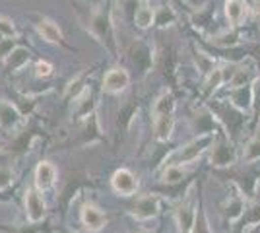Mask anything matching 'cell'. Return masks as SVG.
Instances as JSON below:
<instances>
[{
	"label": "cell",
	"instance_id": "7a4b0ae2",
	"mask_svg": "<svg viewBox=\"0 0 260 233\" xmlns=\"http://www.w3.org/2000/svg\"><path fill=\"white\" fill-rule=\"evenodd\" d=\"M237 146L228 130H219L210 148V165L214 169H229L237 163Z\"/></svg>",
	"mask_w": 260,
	"mask_h": 233
},
{
	"label": "cell",
	"instance_id": "3957f363",
	"mask_svg": "<svg viewBox=\"0 0 260 233\" xmlns=\"http://www.w3.org/2000/svg\"><path fill=\"white\" fill-rule=\"evenodd\" d=\"M216 134H214V132H204V134H198V136H194L192 140H188L186 144H183L181 148H177V150H175L169 163H177V165H188V163L196 161L200 155L206 152V150H210V148H212L214 140H216Z\"/></svg>",
	"mask_w": 260,
	"mask_h": 233
},
{
	"label": "cell",
	"instance_id": "d590c367",
	"mask_svg": "<svg viewBox=\"0 0 260 233\" xmlns=\"http://www.w3.org/2000/svg\"><path fill=\"white\" fill-rule=\"evenodd\" d=\"M14 185V173L8 167L0 165V190H8Z\"/></svg>",
	"mask_w": 260,
	"mask_h": 233
},
{
	"label": "cell",
	"instance_id": "ab89813d",
	"mask_svg": "<svg viewBox=\"0 0 260 233\" xmlns=\"http://www.w3.org/2000/svg\"><path fill=\"white\" fill-rule=\"evenodd\" d=\"M2 194H4V190H0V200L4 198V196H2Z\"/></svg>",
	"mask_w": 260,
	"mask_h": 233
},
{
	"label": "cell",
	"instance_id": "2e32d148",
	"mask_svg": "<svg viewBox=\"0 0 260 233\" xmlns=\"http://www.w3.org/2000/svg\"><path fill=\"white\" fill-rule=\"evenodd\" d=\"M93 111H98V99H95V91H93V88L89 86V88L74 101V117H76V121L82 122Z\"/></svg>",
	"mask_w": 260,
	"mask_h": 233
},
{
	"label": "cell",
	"instance_id": "d6a6232c",
	"mask_svg": "<svg viewBox=\"0 0 260 233\" xmlns=\"http://www.w3.org/2000/svg\"><path fill=\"white\" fill-rule=\"evenodd\" d=\"M194 60H196L198 70H200L202 74H206V76L216 68V60L210 55H206V53H202V51H194Z\"/></svg>",
	"mask_w": 260,
	"mask_h": 233
},
{
	"label": "cell",
	"instance_id": "e0dca14e",
	"mask_svg": "<svg viewBox=\"0 0 260 233\" xmlns=\"http://www.w3.org/2000/svg\"><path fill=\"white\" fill-rule=\"evenodd\" d=\"M35 29L37 34L43 37L47 43H53V45H66L64 43V35L60 31V27L49 20V18H39L37 23H35Z\"/></svg>",
	"mask_w": 260,
	"mask_h": 233
},
{
	"label": "cell",
	"instance_id": "7bdbcfd3",
	"mask_svg": "<svg viewBox=\"0 0 260 233\" xmlns=\"http://www.w3.org/2000/svg\"><path fill=\"white\" fill-rule=\"evenodd\" d=\"M254 4H260V0H254Z\"/></svg>",
	"mask_w": 260,
	"mask_h": 233
},
{
	"label": "cell",
	"instance_id": "8fae6325",
	"mask_svg": "<svg viewBox=\"0 0 260 233\" xmlns=\"http://www.w3.org/2000/svg\"><path fill=\"white\" fill-rule=\"evenodd\" d=\"M82 146H93L103 140V126L99 121V113L93 111L89 117L82 121Z\"/></svg>",
	"mask_w": 260,
	"mask_h": 233
},
{
	"label": "cell",
	"instance_id": "74e56055",
	"mask_svg": "<svg viewBox=\"0 0 260 233\" xmlns=\"http://www.w3.org/2000/svg\"><path fill=\"white\" fill-rule=\"evenodd\" d=\"M0 34L4 35V37L16 39V25H14V22H12L10 18L0 16Z\"/></svg>",
	"mask_w": 260,
	"mask_h": 233
},
{
	"label": "cell",
	"instance_id": "5b68a950",
	"mask_svg": "<svg viewBox=\"0 0 260 233\" xmlns=\"http://www.w3.org/2000/svg\"><path fill=\"white\" fill-rule=\"evenodd\" d=\"M159 210H161V198L150 192L134 200V204L130 206V216L138 222H150L159 216Z\"/></svg>",
	"mask_w": 260,
	"mask_h": 233
},
{
	"label": "cell",
	"instance_id": "60d3db41",
	"mask_svg": "<svg viewBox=\"0 0 260 233\" xmlns=\"http://www.w3.org/2000/svg\"><path fill=\"white\" fill-rule=\"evenodd\" d=\"M2 39H6V37H4V35H2V34H0V41H2Z\"/></svg>",
	"mask_w": 260,
	"mask_h": 233
},
{
	"label": "cell",
	"instance_id": "52a82bcc",
	"mask_svg": "<svg viewBox=\"0 0 260 233\" xmlns=\"http://www.w3.org/2000/svg\"><path fill=\"white\" fill-rule=\"evenodd\" d=\"M111 187L120 196H134L140 189V181L134 175V171H130L128 167H119L111 175Z\"/></svg>",
	"mask_w": 260,
	"mask_h": 233
},
{
	"label": "cell",
	"instance_id": "7c38bea8",
	"mask_svg": "<svg viewBox=\"0 0 260 233\" xmlns=\"http://www.w3.org/2000/svg\"><path fill=\"white\" fill-rule=\"evenodd\" d=\"M130 86V74L120 66H115L107 70V74L103 76V91L105 93H120Z\"/></svg>",
	"mask_w": 260,
	"mask_h": 233
},
{
	"label": "cell",
	"instance_id": "4dcf8cb0",
	"mask_svg": "<svg viewBox=\"0 0 260 233\" xmlns=\"http://www.w3.org/2000/svg\"><path fill=\"white\" fill-rule=\"evenodd\" d=\"M177 22V14H175L173 8L169 6H161L155 10V25L157 27H169Z\"/></svg>",
	"mask_w": 260,
	"mask_h": 233
},
{
	"label": "cell",
	"instance_id": "cb8c5ba5",
	"mask_svg": "<svg viewBox=\"0 0 260 233\" xmlns=\"http://www.w3.org/2000/svg\"><path fill=\"white\" fill-rule=\"evenodd\" d=\"M254 225H260V202H249V206H247V210L243 214V218H241V222L235 225L237 227L239 233L243 231H249L250 227H254Z\"/></svg>",
	"mask_w": 260,
	"mask_h": 233
},
{
	"label": "cell",
	"instance_id": "603a6c76",
	"mask_svg": "<svg viewBox=\"0 0 260 233\" xmlns=\"http://www.w3.org/2000/svg\"><path fill=\"white\" fill-rule=\"evenodd\" d=\"M241 159L245 165H252L260 161V128L256 126L254 128V134L249 138V142L243 148V154H241Z\"/></svg>",
	"mask_w": 260,
	"mask_h": 233
},
{
	"label": "cell",
	"instance_id": "83f0119b",
	"mask_svg": "<svg viewBox=\"0 0 260 233\" xmlns=\"http://www.w3.org/2000/svg\"><path fill=\"white\" fill-rule=\"evenodd\" d=\"M212 45L217 47V49H235L241 45V35L237 34V29H229V31H223V34L212 37Z\"/></svg>",
	"mask_w": 260,
	"mask_h": 233
},
{
	"label": "cell",
	"instance_id": "d6986e66",
	"mask_svg": "<svg viewBox=\"0 0 260 233\" xmlns=\"http://www.w3.org/2000/svg\"><path fill=\"white\" fill-rule=\"evenodd\" d=\"M175 130V117L173 113L167 115H155L153 117V136L157 142H169Z\"/></svg>",
	"mask_w": 260,
	"mask_h": 233
},
{
	"label": "cell",
	"instance_id": "8992f818",
	"mask_svg": "<svg viewBox=\"0 0 260 233\" xmlns=\"http://www.w3.org/2000/svg\"><path fill=\"white\" fill-rule=\"evenodd\" d=\"M256 80V78H254ZM254 80L239 86V88L229 89V105L245 117H252V103H254Z\"/></svg>",
	"mask_w": 260,
	"mask_h": 233
},
{
	"label": "cell",
	"instance_id": "e575fe53",
	"mask_svg": "<svg viewBox=\"0 0 260 233\" xmlns=\"http://www.w3.org/2000/svg\"><path fill=\"white\" fill-rule=\"evenodd\" d=\"M260 121V76L254 80V103H252V124L254 128L258 126Z\"/></svg>",
	"mask_w": 260,
	"mask_h": 233
},
{
	"label": "cell",
	"instance_id": "b9f144b4",
	"mask_svg": "<svg viewBox=\"0 0 260 233\" xmlns=\"http://www.w3.org/2000/svg\"><path fill=\"white\" fill-rule=\"evenodd\" d=\"M140 2H144V4H146V2H150V0H140Z\"/></svg>",
	"mask_w": 260,
	"mask_h": 233
},
{
	"label": "cell",
	"instance_id": "f546056e",
	"mask_svg": "<svg viewBox=\"0 0 260 233\" xmlns=\"http://www.w3.org/2000/svg\"><path fill=\"white\" fill-rule=\"evenodd\" d=\"M134 22H136V25H138L140 29H148V27H152L153 23H155V10H153L152 6L144 4V6L138 8L136 14H134Z\"/></svg>",
	"mask_w": 260,
	"mask_h": 233
},
{
	"label": "cell",
	"instance_id": "ffe728a7",
	"mask_svg": "<svg viewBox=\"0 0 260 233\" xmlns=\"http://www.w3.org/2000/svg\"><path fill=\"white\" fill-rule=\"evenodd\" d=\"M39 136V130L37 128H25L22 132H18L14 136V140L10 142V154L12 155H23L29 152V148H31L33 140Z\"/></svg>",
	"mask_w": 260,
	"mask_h": 233
},
{
	"label": "cell",
	"instance_id": "f1b7e54d",
	"mask_svg": "<svg viewBox=\"0 0 260 233\" xmlns=\"http://www.w3.org/2000/svg\"><path fill=\"white\" fill-rule=\"evenodd\" d=\"M254 74H252V68H247V66H235L233 68V72H231V76L228 80V86L229 89L233 88H239V86H245V84H249L254 80Z\"/></svg>",
	"mask_w": 260,
	"mask_h": 233
},
{
	"label": "cell",
	"instance_id": "277c9868",
	"mask_svg": "<svg viewBox=\"0 0 260 233\" xmlns=\"http://www.w3.org/2000/svg\"><path fill=\"white\" fill-rule=\"evenodd\" d=\"M23 206H25V218H27L29 223H41L49 216V208H47V202H45L43 190L37 189L35 185L27 187V190H25Z\"/></svg>",
	"mask_w": 260,
	"mask_h": 233
},
{
	"label": "cell",
	"instance_id": "ee69618b",
	"mask_svg": "<svg viewBox=\"0 0 260 233\" xmlns=\"http://www.w3.org/2000/svg\"><path fill=\"white\" fill-rule=\"evenodd\" d=\"M243 233H254V231H243Z\"/></svg>",
	"mask_w": 260,
	"mask_h": 233
},
{
	"label": "cell",
	"instance_id": "ac0fdd59",
	"mask_svg": "<svg viewBox=\"0 0 260 233\" xmlns=\"http://www.w3.org/2000/svg\"><path fill=\"white\" fill-rule=\"evenodd\" d=\"M29 60H31V51L23 45H16L10 55L4 58V68L6 72H20L23 66H27Z\"/></svg>",
	"mask_w": 260,
	"mask_h": 233
},
{
	"label": "cell",
	"instance_id": "4316f807",
	"mask_svg": "<svg viewBox=\"0 0 260 233\" xmlns=\"http://www.w3.org/2000/svg\"><path fill=\"white\" fill-rule=\"evenodd\" d=\"M175 107H177L175 95L171 93V91H163L161 95H157V97H155V101H153L152 117H155V115H167V113H175Z\"/></svg>",
	"mask_w": 260,
	"mask_h": 233
},
{
	"label": "cell",
	"instance_id": "6da1fadb",
	"mask_svg": "<svg viewBox=\"0 0 260 233\" xmlns=\"http://www.w3.org/2000/svg\"><path fill=\"white\" fill-rule=\"evenodd\" d=\"M84 8H86V14L78 12V18L82 20V25L107 49L111 55L117 56L115 25H113V18H111L109 6H105V8H89V6H84Z\"/></svg>",
	"mask_w": 260,
	"mask_h": 233
},
{
	"label": "cell",
	"instance_id": "484cf974",
	"mask_svg": "<svg viewBox=\"0 0 260 233\" xmlns=\"http://www.w3.org/2000/svg\"><path fill=\"white\" fill-rule=\"evenodd\" d=\"M87 88H89V84H87V72H82L74 80L68 82V86L64 89V101H76Z\"/></svg>",
	"mask_w": 260,
	"mask_h": 233
},
{
	"label": "cell",
	"instance_id": "7402d4cb",
	"mask_svg": "<svg viewBox=\"0 0 260 233\" xmlns=\"http://www.w3.org/2000/svg\"><path fill=\"white\" fill-rule=\"evenodd\" d=\"M250 8L245 0H225V16H228L231 27H239L247 20Z\"/></svg>",
	"mask_w": 260,
	"mask_h": 233
},
{
	"label": "cell",
	"instance_id": "8d00e7d4",
	"mask_svg": "<svg viewBox=\"0 0 260 233\" xmlns=\"http://www.w3.org/2000/svg\"><path fill=\"white\" fill-rule=\"evenodd\" d=\"M53 64L49 60H37L35 62V76L37 78H49L53 76Z\"/></svg>",
	"mask_w": 260,
	"mask_h": 233
},
{
	"label": "cell",
	"instance_id": "9a60e30c",
	"mask_svg": "<svg viewBox=\"0 0 260 233\" xmlns=\"http://www.w3.org/2000/svg\"><path fill=\"white\" fill-rule=\"evenodd\" d=\"M196 212L198 208L194 206V202H183L177 210H175V223H177V231L179 233H192L196 222Z\"/></svg>",
	"mask_w": 260,
	"mask_h": 233
},
{
	"label": "cell",
	"instance_id": "ba28073f",
	"mask_svg": "<svg viewBox=\"0 0 260 233\" xmlns=\"http://www.w3.org/2000/svg\"><path fill=\"white\" fill-rule=\"evenodd\" d=\"M80 222L86 227V231L98 233L107 225L109 220H107V214L101 210L98 204L86 202V204L80 208Z\"/></svg>",
	"mask_w": 260,
	"mask_h": 233
},
{
	"label": "cell",
	"instance_id": "f35d334b",
	"mask_svg": "<svg viewBox=\"0 0 260 233\" xmlns=\"http://www.w3.org/2000/svg\"><path fill=\"white\" fill-rule=\"evenodd\" d=\"M14 47H16V39H12V37H6V39L0 41V60H2V62H4V58L12 53Z\"/></svg>",
	"mask_w": 260,
	"mask_h": 233
},
{
	"label": "cell",
	"instance_id": "9c48e42d",
	"mask_svg": "<svg viewBox=\"0 0 260 233\" xmlns=\"http://www.w3.org/2000/svg\"><path fill=\"white\" fill-rule=\"evenodd\" d=\"M247 206H249V200L245 198L243 194H239V192L237 194H231L221 204V216H223V220L231 227H235L241 222V218H243V214L247 210Z\"/></svg>",
	"mask_w": 260,
	"mask_h": 233
},
{
	"label": "cell",
	"instance_id": "44dd1931",
	"mask_svg": "<svg viewBox=\"0 0 260 233\" xmlns=\"http://www.w3.org/2000/svg\"><path fill=\"white\" fill-rule=\"evenodd\" d=\"M231 72H233V70H231ZM231 72H228V68H223V66H216L210 74H208L206 82H204V88H202V95H204V99L212 97V95H214V91L219 89V86H223V84L228 82L229 76H231Z\"/></svg>",
	"mask_w": 260,
	"mask_h": 233
},
{
	"label": "cell",
	"instance_id": "4fadbf2b",
	"mask_svg": "<svg viewBox=\"0 0 260 233\" xmlns=\"http://www.w3.org/2000/svg\"><path fill=\"white\" fill-rule=\"evenodd\" d=\"M23 113L18 109L14 101L0 99V128L4 130H16L23 122Z\"/></svg>",
	"mask_w": 260,
	"mask_h": 233
},
{
	"label": "cell",
	"instance_id": "d4e9b609",
	"mask_svg": "<svg viewBox=\"0 0 260 233\" xmlns=\"http://www.w3.org/2000/svg\"><path fill=\"white\" fill-rule=\"evenodd\" d=\"M184 179H186V171H184L183 165H177V163H167L163 167L161 175H159V181L167 187H177L181 185Z\"/></svg>",
	"mask_w": 260,
	"mask_h": 233
},
{
	"label": "cell",
	"instance_id": "836d02e7",
	"mask_svg": "<svg viewBox=\"0 0 260 233\" xmlns=\"http://www.w3.org/2000/svg\"><path fill=\"white\" fill-rule=\"evenodd\" d=\"M212 20H214V8H210V6L204 8V10H198V14L192 18V22H194L198 29H206Z\"/></svg>",
	"mask_w": 260,
	"mask_h": 233
},
{
	"label": "cell",
	"instance_id": "1f68e13d",
	"mask_svg": "<svg viewBox=\"0 0 260 233\" xmlns=\"http://www.w3.org/2000/svg\"><path fill=\"white\" fill-rule=\"evenodd\" d=\"M192 233H214L212 225H210V220H208V214L204 210L202 200H200V206H198V212H196V222H194V227H192Z\"/></svg>",
	"mask_w": 260,
	"mask_h": 233
},
{
	"label": "cell",
	"instance_id": "5bb4252c",
	"mask_svg": "<svg viewBox=\"0 0 260 233\" xmlns=\"http://www.w3.org/2000/svg\"><path fill=\"white\" fill-rule=\"evenodd\" d=\"M56 177H58V171H56L54 163L43 159V161L37 163L35 171H33V185L45 192V190H49L56 183Z\"/></svg>",
	"mask_w": 260,
	"mask_h": 233
},
{
	"label": "cell",
	"instance_id": "30bf717a",
	"mask_svg": "<svg viewBox=\"0 0 260 233\" xmlns=\"http://www.w3.org/2000/svg\"><path fill=\"white\" fill-rule=\"evenodd\" d=\"M233 185H235V190L239 194H243L245 198L252 202L256 192H258V185H260V173L258 171H241L233 177Z\"/></svg>",
	"mask_w": 260,
	"mask_h": 233
}]
</instances>
